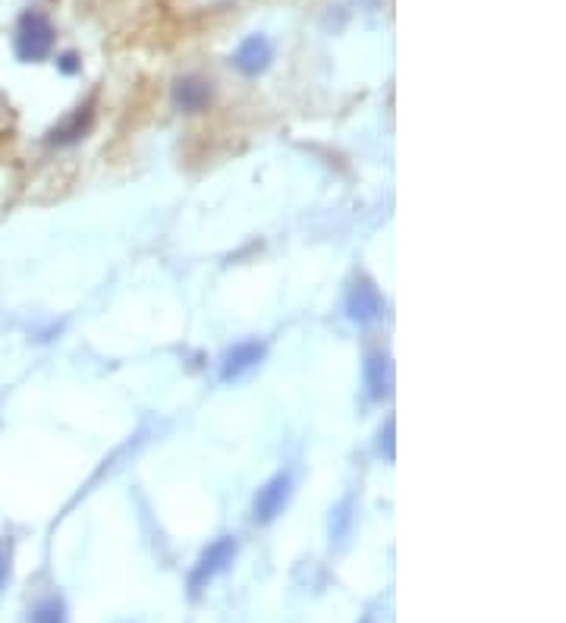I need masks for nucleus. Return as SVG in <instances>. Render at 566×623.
Instances as JSON below:
<instances>
[{
    "label": "nucleus",
    "instance_id": "nucleus-1",
    "mask_svg": "<svg viewBox=\"0 0 566 623\" xmlns=\"http://www.w3.org/2000/svg\"><path fill=\"white\" fill-rule=\"evenodd\" d=\"M54 51V26L41 10H26L16 23V54L26 63L45 60Z\"/></svg>",
    "mask_w": 566,
    "mask_h": 623
},
{
    "label": "nucleus",
    "instance_id": "nucleus-2",
    "mask_svg": "<svg viewBox=\"0 0 566 623\" xmlns=\"http://www.w3.org/2000/svg\"><path fill=\"white\" fill-rule=\"evenodd\" d=\"M233 557H236V539H233V535H224V539L211 542L202 551L199 564H195L192 573H189V589L192 592H202L214 576H221L233 564Z\"/></svg>",
    "mask_w": 566,
    "mask_h": 623
},
{
    "label": "nucleus",
    "instance_id": "nucleus-3",
    "mask_svg": "<svg viewBox=\"0 0 566 623\" xmlns=\"http://www.w3.org/2000/svg\"><path fill=\"white\" fill-rule=\"evenodd\" d=\"M290 485L293 482H290L287 472H280V476H274L265 488H258L255 504H252L255 523H271V520L280 517L283 507H287V501H290Z\"/></svg>",
    "mask_w": 566,
    "mask_h": 623
},
{
    "label": "nucleus",
    "instance_id": "nucleus-4",
    "mask_svg": "<svg viewBox=\"0 0 566 623\" xmlns=\"http://www.w3.org/2000/svg\"><path fill=\"white\" fill-rule=\"evenodd\" d=\"M381 312H384L381 290L368 281V277H359V281L353 284V290H350V296H346V315H350L353 321H359V325H372Z\"/></svg>",
    "mask_w": 566,
    "mask_h": 623
},
{
    "label": "nucleus",
    "instance_id": "nucleus-5",
    "mask_svg": "<svg viewBox=\"0 0 566 623\" xmlns=\"http://www.w3.org/2000/svg\"><path fill=\"white\" fill-rule=\"evenodd\" d=\"M274 60V48L265 35H249L233 54V67L243 76H261Z\"/></svg>",
    "mask_w": 566,
    "mask_h": 623
},
{
    "label": "nucleus",
    "instance_id": "nucleus-6",
    "mask_svg": "<svg viewBox=\"0 0 566 623\" xmlns=\"http://www.w3.org/2000/svg\"><path fill=\"white\" fill-rule=\"evenodd\" d=\"M211 98H214V89L202 76H183V79H177V85H173V104H177V111H183V114L205 111Z\"/></svg>",
    "mask_w": 566,
    "mask_h": 623
},
{
    "label": "nucleus",
    "instance_id": "nucleus-7",
    "mask_svg": "<svg viewBox=\"0 0 566 623\" xmlns=\"http://www.w3.org/2000/svg\"><path fill=\"white\" fill-rule=\"evenodd\" d=\"M265 359V343L261 340H243L236 343V347H230L224 353V365H221V378L224 381H236L243 378L246 372H252L255 365Z\"/></svg>",
    "mask_w": 566,
    "mask_h": 623
},
{
    "label": "nucleus",
    "instance_id": "nucleus-8",
    "mask_svg": "<svg viewBox=\"0 0 566 623\" xmlns=\"http://www.w3.org/2000/svg\"><path fill=\"white\" fill-rule=\"evenodd\" d=\"M365 388L375 400L390 397V388H394V365L384 353H368L365 356Z\"/></svg>",
    "mask_w": 566,
    "mask_h": 623
},
{
    "label": "nucleus",
    "instance_id": "nucleus-9",
    "mask_svg": "<svg viewBox=\"0 0 566 623\" xmlns=\"http://www.w3.org/2000/svg\"><path fill=\"white\" fill-rule=\"evenodd\" d=\"M89 123H92V111H79L76 117H70L63 126H57V130L51 133V142H57V145H70V142H76L85 130H89Z\"/></svg>",
    "mask_w": 566,
    "mask_h": 623
},
{
    "label": "nucleus",
    "instance_id": "nucleus-10",
    "mask_svg": "<svg viewBox=\"0 0 566 623\" xmlns=\"http://www.w3.org/2000/svg\"><path fill=\"white\" fill-rule=\"evenodd\" d=\"M32 623H67V608H63L60 598H45L35 605Z\"/></svg>",
    "mask_w": 566,
    "mask_h": 623
},
{
    "label": "nucleus",
    "instance_id": "nucleus-11",
    "mask_svg": "<svg viewBox=\"0 0 566 623\" xmlns=\"http://www.w3.org/2000/svg\"><path fill=\"white\" fill-rule=\"evenodd\" d=\"M353 504L350 501H343L334 513H331V539L343 542L346 539V532H350V523H353Z\"/></svg>",
    "mask_w": 566,
    "mask_h": 623
},
{
    "label": "nucleus",
    "instance_id": "nucleus-12",
    "mask_svg": "<svg viewBox=\"0 0 566 623\" xmlns=\"http://www.w3.org/2000/svg\"><path fill=\"white\" fill-rule=\"evenodd\" d=\"M381 454H387V460H394V419H387V425L381 428Z\"/></svg>",
    "mask_w": 566,
    "mask_h": 623
},
{
    "label": "nucleus",
    "instance_id": "nucleus-13",
    "mask_svg": "<svg viewBox=\"0 0 566 623\" xmlns=\"http://www.w3.org/2000/svg\"><path fill=\"white\" fill-rule=\"evenodd\" d=\"M57 67H60V73H67V76H73V73H79V57L76 54H60L57 57Z\"/></svg>",
    "mask_w": 566,
    "mask_h": 623
},
{
    "label": "nucleus",
    "instance_id": "nucleus-14",
    "mask_svg": "<svg viewBox=\"0 0 566 623\" xmlns=\"http://www.w3.org/2000/svg\"><path fill=\"white\" fill-rule=\"evenodd\" d=\"M7 557H4V551H0V589H4V583H7Z\"/></svg>",
    "mask_w": 566,
    "mask_h": 623
},
{
    "label": "nucleus",
    "instance_id": "nucleus-15",
    "mask_svg": "<svg viewBox=\"0 0 566 623\" xmlns=\"http://www.w3.org/2000/svg\"><path fill=\"white\" fill-rule=\"evenodd\" d=\"M365 623H372V620H365Z\"/></svg>",
    "mask_w": 566,
    "mask_h": 623
}]
</instances>
